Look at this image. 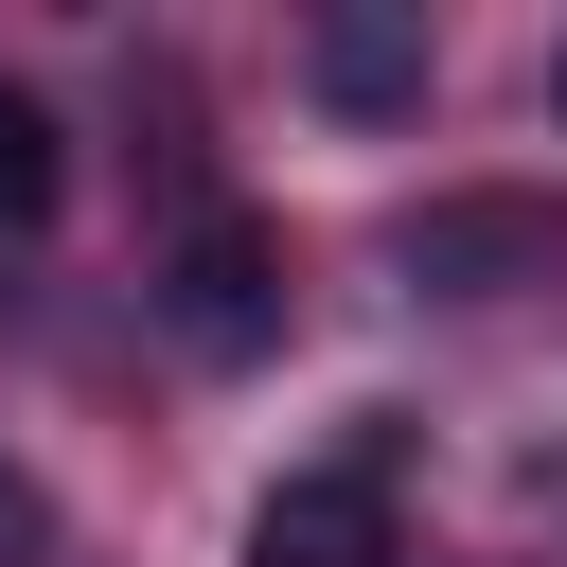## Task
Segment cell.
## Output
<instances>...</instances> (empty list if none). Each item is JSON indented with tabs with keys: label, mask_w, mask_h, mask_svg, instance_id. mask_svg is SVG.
Segmentation results:
<instances>
[{
	"label": "cell",
	"mask_w": 567,
	"mask_h": 567,
	"mask_svg": "<svg viewBox=\"0 0 567 567\" xmlns=\"http://www.w3.org/2000/svg\"><path fill=\"white\" fill-rule=\"evenodd\" d=\"M549 124H567V35H549Z\"/></svg>",
	"instance_id": "7"
},
{
	"label": "cell",
	"mask_w": 567,
	"mask_h": 567,
	"mask_svg": "<svg viewBox=\"0 0 567 567\" xmlns=\"http://www.w3.org/2000/svg\"><path fill=\"white\" fill-rule=\"evenodd\" d=\"M248 567H390V443L266 478V514H248Z\"/></svg>",
	"instance_id": "3"
},
{
	"label": "cell",
	"mask_w": 567,
	"mask_h": 567,
	"mask_svg": "<svg viewBox=\"0 0 567 567\" xmlns=\"http://www.w3.org/2000/svg\"><path fill=\"white\" fill-rule=\"evenodd\" d=\"M35 532H53V514H35V478H18V461H0V567H18V549H35Z\"/></svg>",
	"instance_id": "6"
},
{
	"label": "cell",
	"mask_w": 567,
	"mask_h": 567,
	"mask_svg": "<svg viewBox=\"0 0 567 567\" xmlns=\"http://www.w3.org/2000/svg\"><path fill=\"white\" fill-rule=\"evenodd\" d=\"M159 319H177L195 354H266V337H284V230H266V213H195L177 266H159Z\"/></svg>",
	"instance_id": "2"
},
{
	"label": "cell",
	"mask_w": 567,
	"mask_h": 567,
	"mask_svg": "<svg viewBox=\"0 0 567 567\" xmlns=\"http://www.w3.org/2000/svg\"><path fill=\"white\" fill-rule=\"evenodd\" d=\"M390 266H408L425 301H496V284H549V266H567V213H549V195H425V213L390 230Z\"/></svg>",
	"instance_id": "1"
},
{
	"label": "cell",
	"mask_w": 567,
	"mask_h": 567,
	"mask_svg": "<svg viewBox=\"0 0 567 567\" xmlns=\"http://www.w3.org/2000/svg\"><path fill=\"white\" fill-rule=\"evenodd\" d=\"M301 89L319 106H408L425 89V18H319L301 35Z\"/></svg>",
	"instance_id": "4"
},
{
	"label": "cell",
	"mask_w": 567,
	"mask_h": 567,
	"mask_svg": "<svg viewBox=\"0 0 567 567\" xmlns=\"http://www.w3.org/2000/svg\"><path fill=\"white\" fill-rule=\"evenodd\" d=\"M53 195H71V142L35 89H0V230H53Z\"/></svg>",
	"instance_id": "5"
}]
</instances>
